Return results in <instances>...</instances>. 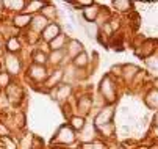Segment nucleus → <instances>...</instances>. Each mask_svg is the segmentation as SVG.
Segmentation results:
<instances>
[{
	"mask_svg": "<svg viewBox=\"0 0 158 149\" xmlns=\"http://www.w3.org/2000/svg\"><path fill=\"white\" fill-rule=\"evenodd\" d=\"M66 60H69L67 58V53H66V49H63V50H50V53H49V65L53 66V68H61Z\"/></svg>",
	"mask_w": 158,
	"mask_h": 149,
	"instance_id": "nucleus-15",
	"label": "nucleus"
},
{
	"mask_svg": "<svg viewBox=\"0 0 158 149\" xmlns=\"http://www.w3.org/2000/svg\"><path fill=\"white\" fill-rule=\"evenodd\" d=\"M80 135H77V140H80L81 144H88V143H94L96 135H97V129L93 122H86L85 129L81 132H78Z\"/></svg>",
	"mask_w": 158,
	"mask_h": 149,
	"instance_id": "nucleus-10",
	"label": "nucleus"
},
{
	"mask_svg": "<svg viewBox=\"0 0 158 149\" xmlns=\"http://www.w3.org/2000/svg\"><path fill=\"white\" fill-rule=\"evenodd\" d=\"M83 28H85V32H86V35L89 38H99V35H100V28H99V25L96 22H93V24L85 22L83 24Z\"/></svg>",
	"mask_w": 158,
	"mask_h": 149,
	"instance_id": "nucleus-28",
	"label": "nucleus"
},
{
	"mask_svg": "<svg viewBox=\"0 0 158 149\" xmlns=\"http://www.w3.org/2000/svg\"><path fill=\"white\" fill-rule=\"evenodd\" d=\"M99 93H100V96H102V99L106 105H111L116 100V85H114V82H113L111 75H105L100 80Z\"/></svg>",
	"mask_w": 158,
	"mask_h": 149,
	"instance_id": "nucleus-2",
	"label": "nucleus"
},
{
	"mask_svg": "<svg viewBox=\"0 0 158 149\" xmlns=\"http://www.w3.org/2000/svg\"><path fill=\"white\" fill-rule=\"evenodd\" d=\"M150 149H158V146H152V147H150Z\"/></svg>",
	"mask_w": 158,
	"mask_h": 149,
	"instance_id": "nucleus-42",
	"label": "nucleus"
},
{
	"mask_svg": "<svg viewBox=\"0 0 158 149\" xmlns=\"http://www.w3.org/2000/svg\"><path fill=\"white\" fill-rule=\"evenodd\" d=\"M72 91H74V90H72V85H69V83H61V85H58L55 90H52V91H49V93H50L52 99H55L56 102H60L61 105H64V104H67L69 97L72 96Z\"/></svg>",
	"mask_w": 158,
	"mask_h": 149,
	"instance_id": "nucleus-6",
	"label": "nucleus"
},
{
	"mask_svg": "<svg viewBox=\"0 0 158 149\" xmlns=\"http://www.w3.org/2000/svg\"><path fill=\"white\" fill-rule=\"evenodd\" d=\"M5 50L6 53H11V55H17L22 52V42L17 36H13V38H8L6 42H5Z\"/></svg>",
	"mask_w": 158,
	"mask_h": 149,
	"instance_id": "nucleus-18",
	"label": "nucleus"
},
{
	"mask_svg": "<svg viewBox=\"0 0 158 149\" xmlns=\"http://www.w3.org/2000/svg\"><path fill=\"white\" fill-rule=\"evenodd\" d=\"M153 135L158 137V126H155V129H153Z\"/></svg>",
	"mask_w": 158,
	"mask_h": 149,
	"instance_id": "nucleus-39",
	"label": "nucleus"
},
{
	"mask_svg": "<svg viewBox=\"0 0 158 149\" xmlns=\"http://www.w3.org/2000/svg\"><path fill=\"white\" fill-rule=\"evenodd\" d=\"M13 82V77L6 72V71H3V72H0V88H6L8 85Z\"/></svg>",
	"mask_w": 158,
	"mask_h": 149,
	"instance_id": "nucleus-33",
	"label": "nucleus"
},
{
	"mask_svg": "<svg viewBox=\"0 0 158 149\" xmlns=\"http://www.w3.org/2000/svg\"><path fill=\"white\" fill-rule=\"evenodd\" d=\"M94 105V99L89 94H80L77 97V115L86 118L89 113H91V109Z\"/></svg>",
	"mask_w": 158,
	"mask_h": 149,
	"instance_id": "nucleus-9",
	"label": "nucleus"
},
{
	"mask_svg": "<svg viewBox=\"0 0 158 149\" xmlns=\"http://www.w3.org/2000/svg\"><path fill=\"white\" fill-rule=\"evenodd\" d=\"M0 72H3V63H0Z\"/></svg>",
	"mask_w": 158,
	"mask_h": 149,
	"instance_id": "nucleus-41",
	"label": "nucleus"
},
{
	"mask_svg": "<svg viewBox=\"0 0 158 149\" xmlns=\"http://www.w3.org/2000/svg\"><path fill=\"white\" fill-rule=\"evenodd\" d=\"M81 52H85L83 42H81V41H78V39L71 38V39H69V42H67V46H66V53H67V58H69V60L72 61V60H74L77 55H80Z\"/></svg>",
	"mask_w": 158,
	"mask_h": 149,
	"instance_id": "nucleus-13",
	"label": "nucleus"
},
{
	"mask_svg": "<svg viewBox=\"0 0 158 149\" xmlns=\"http://www.w3.org/2000/svg\"><path fill=\"white\" fill-rule=\"evenodd\" d=\"M30 24H31V16L27 14V13H19V14H14L13 16L11 25L16 30H25V28L30 27Z\"/></svg>",
	"mask_w": 158,
	"mask_h": 149,
	"instance_id": "nucleus-14",
	"label": "nucleus"
},
{
	"mask_svg": "<svg viewBox=\"0 0 158 149\" xmlns=\"http://www.w3.org/2000/svg\"><path fill=\"white\" fill-rule=\"evenodd\" d=\"M114 132H116L114 122H110V124L102 126V127H99V129H97V134L100 137H103V138H111L113 135H114Z\"/></svg>",
	"mask_w": 158,
	"mask_h": 149,
	"instance_id": "nucleus-26",
	"label": "nucleus"
},
{
	"mask_svg": "<svg viewBox=\"0 0 158 149\" xmlns=\"http://www.w3.org/2000/svg\"><path fill=\"white\" fill-rule=\"evenodd\" d=\"M146 104L150 109H158V90H152L146 96Z\"/></svg>",
	"mask_w": 158,
	"mask_h": 149,
	"instance_id": "nucleus-30",
	"label": "nucleus"
},
{
	"mask_svg": "<svg viewBox=\"0 0 158 149\" xmlns=\"http://www.w3.org/2000/svg\"><path fill=\"white\" fill-rule=\"evenodd\" d=\"M0 144H2L3 149H19V147H17V141H16L11 135L0 138Z\"/></svg>",
	"mask_w": 158,
	"mask_h": 149,
	"instance_id": "nucleus-31",
	"label": "nucleus"
},
{
	"mask_svg": "<svg viewBox=\"0 0 158 149\" xmlns=\"http://www.w3.org/2000/svg\"><path fill=\"white\" fill-rule=\"evenodd\" d=\"M63 80H64V69H63V68H55L53 71H50L47 80L42 83V85H44V90H46V91L55 90L58 85L63 83Z\"/></svg>",
	"mask_w": 158,
	"mask_h": 149,
	"instance_id": "nucleus-7",
	"label": "nucleus"
},
{
	"mask_svg": "<svg viewBox=\"0 0 158 149\" xmlns=\"http://www.w3.org/2000/svg\"><path fill=\"white\" fill-rule=\"evenodd\" d=\"M147 66L155 72H158V58H147Z\"/></svg>",
	"mask_w": 158,
	"mask_h": 149,
	"instance_id": "nucleus-35",
	"label": "nucleus"
},
{
	"mask_svg": "<svg viewBox=\"0 0 158 149\" xmlns=\"http://www.w3.org/2000/svg\"><path fill=\"white\" fill-rule=\"evenodd\" d=\"M46 3H47V2H39V0H27V6H25L24 13H27V14H30V16L39 14Z\"/></svg>",
	"mask_w": 158,
	"mask_h": 149,
	"instance_id": "nucleus-21",
	"label": "nucleus"
},
{
	"mask_svg": "<svg viewBox=\"0 0 158 149\" xmlns=\"http://www.w3.org/2000/svg\"><path fill=\"white\" fill-rule=\"evenodd\" d=\"M31 61H33V65L47 66L49 65V53L44 52L42 49H35L31 52Z\"/></svg>",
	"mask_w": 158,
	"mask_h": 149,
	"instance_id": "nucleus-20",
	"label": "nucleus"
},
{
	"mask_svg": "<svg viewBox=\"0 0 158 149\" xmlns=\"http://www.w3.org/2000/svg\"><path fill=\"white\" fill-rule=\"evenodd\" d=\"M153 124L155 126H158V112L155 113V116H153Z\"/></svg>",
	"mask_w": 158,
	"mask_h": 149,
	"instance_id": "nucleus-36",
	"label": "nucleus"
},
{
	"mask_svg": "<svg viewBox=\"0 0 158 149\" xmlns=\"http://www.w3.org/2000/svg\"><path fill=\"white\" fill-rule=\"evenodd\" d=\"M113 8L119 13H127L131 8V3L127 0H116V2H113Z\"/></svg>",
	"mask_w": 158,
	"mask_h": 149,
	"instance_id": "nucleus-32",
	"label": "nucleus"
},
{
	"mask_svg": "<svg viewBox=\"0 0 158 149\" xmlns=\"http://www.w3.org/2000/svg\"><path fill=\"white\" fill-rule=\"evenodd\" d=\"M121 113H122V115H127V113H128V109H127V107H122V109H121Z\"/></svg>",
	"mask_w": 158,
	"mask_h": 149,
	"instance_id": "nucleus-38",
	"label": "nucleus"
},
{
	"mask_svg": "<svg viewBox=\"0 0 158 149\" xmlns=\"http://www.w3.org/2000/svg\"><path fill=\"white\" fill-rule=\"evenodd\" d=\"M2 49H3V41L0 39V52H2Z\"/></svg>",
	"mask_w": 158,
	"mask_h": 149,
	"instance_id": "nucleus-40",
	"label": "nucleus"
},
{
	"mask_svg": "<svg viewBox=\"0 0 158 149\" xmlns=\"http://www.w3.org/2000/svg\"><path fill=\"white\" fill-rule=\"evenodd\" d=\"M100 11H102V8H100V6H99L96 2H94L93 5L81 8V17L86 20V22L93 24V22H96V20H97V17H99Z\"/></svg>",
	"mask_w": 158,
	"mask_h": 149,
	"instance_id": "nucleus-12",
	"label": "nucleus"
},
{
	"mask_svg": "<svg viewBox=\"0 0 158 149\" xmlns=\"http://www.w3.org/2000/svg\"><path fill=\"white\" fill-rule=\"evenodd\" d=\"M33 141H35V137L31 134H24L17 140V147L19 149H33Z\"/></svg>",
	"mask_w": 158,
	"mask_h": 149,
	"instance_id": "nucleus-25",
	"label": "nucleus"
},
{
	"mask_svg": "<svg viewBox=\"0 0 158 149\" xmlns=\"http://www.w3.org/2000/svg\"><path fill=\"white\" fill-rule=\"evenodd\" d=\"M61 33H63V32H61V25L56 24V22H50V24L46 27V30L41 33V41L46 42V44H49L50 41H53V39H55L58 35H61Z\"/></svg>",
	"mask_w": 158,
	"mask_h": 149,
	"instance_id": "nucleus-11",
	"label": "nucleus"
},
{
	"mask_svg": "<svg viewBox=\"0 0 158 149\" xmlns=\"http://www.w3.org/2000/svg\"><path fill=\"white\" fill-rule=\"evenodd\" d=\"M41 14L46 17L49 22H55V19L58 17V10H56V6L55 5H52V3H46L44 5V8L41 10Z\"/></svg>",
	"mask_w": 158,
	"mask_h": 149,
	"instance_id": "nucleus-22",
	"label": "nucleus"
},
{
	"mask_svg": "<svg viewBox=\"0 0 158 149\" xmlns=\"http://www.w3.org/2000/svg\"><path fill=\"white\" fill-rule=\"evenodd\" d=\"M24 36L27 38L28 44H39V42H41V35L36 33V32H33L31 28H27L25 33H24Z\"/></svg>",
	"mask_w": 158,
	"mask_h": 149,
	"instance_id": "nucleus-29",
	"label": "nucleus"
},
{
	"mask_svg": "<svg viewBox=\"0 0 158 149\" xmlns=\"http://www.w3.org/2000/svg\"><path fill=\"white\" fill-rule=\"evenodd\" d=\"M113 118H114V107H113V105H105V107H102L97 112V115L94 116L93 124L96 126V129H99L102 126L113 122Z\"/></svg>",
	"mask_w": 158,
	"mask_h": 149,
	"instance_id": "nucleus-5",
	"label": "nucleus"
},
{
	"mask_svg": "<svg viewBox=\"0 0 158 149\" xmlns=\"http://www.w3.org/2000/svg\"><path fill=\"white\" fill-rule=\"evenodd\" d=\"M11 135V130H10V127L5 124V122H0V138H3V137H8Z\"/></svg>",
	"mask_w": 158,
	"mask_h": 149,
	"instance_id": "nucleus-34",
	"label": "nucleus"
},
{
	"mask_svg": "<svg viewBox=\"0 0 158 149\" xmlns=\"http://www.w3.org/2000/svg\"><path fill=\"white\" fill-rule=\"evenodd\" d=\"M3 6H5V11L19 14V13H24L27 6V0H3Z\"/></svg>",
	"mask_w": 158,
	"mask_h": 149,
	"instance_id": "nucleus-17",
	"label": "nucleus"
},
{
	"mask_svg": "<svg viewBox=\"0 0 158 149\" xmlns=\"http://www.w3.org/2000/svg\"><path fill=\"white\" fill-rule=\"evenodd\" d=\"M75 141H77V132L72 129L69 124H63L60 129L56 130L55 137L52 138L53 144H64V146L74 144Z\"/></svg>",
	"mask_w": 158,
	"mask_h": 149,
	"instance_id": "nucleus-1",
	"label": "nucleus"
},
{
	"mask_svg": "<svg viewBox=\"0 0 158 149\" xmlns=\"http://www.w3.org/2000/svg\"><path fill=\"white\" fill-rule=\"evenodd\" d=\"M5 11V6H3V0H0V13Z\"/></svg>",
	"mask_w": 158,
	"mask_h": 149,
	"instance_id": "nucleus-37",
	"label": "nucleus"
},
{
	"mask_svg": "<svg viewBox=\"0 0 158 149\" xmlns=\"http://www.w3.org/2000/svg\"><path fill=\"white\" fill-rule=\"evenodd\" d=\"M3 66H5V71L13 77V75H19L20 71H22V60L17 57V55H11V53H6L5 58H3Z\"/></svg>",
	"mask_w": 158,
	"mask_h": 149,
	"instance_id": "nucleus-8",
	"label": "nucleus"
},
{
	"mask_svg": "<svg viewBox=\"0 0 158 149\" xmlns=\"http://www.w3.org/2000/svg\"><path fill=\"white\" fill-rule=\"evenodd\" d=\"M67 124H69L75 132H81L85 129V126H86V118H83V116L75 113V115H72L69 118V122H67Z\"/></svg>",
	"mask_w": 158,
	"mask_h": 149,
	"instance_id": "nucleus-23",
	"label": "nucleus"
},
{
	"mask_svg": "<svg viewBox=\"0 0 158 149\" xmlns=\"http://www.w3.org/2000/svg\"><path fill=\"white\" fill-rule=\"evenodd\" d=\"M72 66L74 68H77L78 71H83L85 68H88V65H89V57H88V53L86 52H81L80 55H77L72 61Z\"/></svg>",
	"mask_w": 158,
	"mask_h": 149,
	"instance_id": "nucleus-24",
	"label": "nucleus"
},
{
	"mask_svg": "<svg viewBox=\"0 0 158 149\" xmlns=\"http://www.w3.org/2000/svg\"><path fill=\"white\" fill-rule=\"evenodd\" d=\"M50 22L44 17L41 13L39 14H35V16H31V24H30V28L33 30V32H36V33H42L44 30H46V27L49 25Z\"/></svg>",
	"mask_w": 158,
	"mask_h": 149,
	"instance_id": "nucleus-16",
	"label": "nucleus"
},
{
	"mask_svg": "<svg viewBox=\"0 0 158 149\" xmlns=\"http://www.w3.org/2000/svg\"><path fill=\"white\" fill-rule=\"evenodd\" d=\"M139 72V69L136 68V66H133V65H124L122 66V72H121V75L128 82V80H131L135 75H136Z\"/></svg>",
	"mask_w": 158,
	"mask_h": 149,
	"instance_id": "nucleus-27",
	"label": "nucleus"
},
{
	"mask_svg": "<svg viewBox=\"0 0 158 149\" xmlns=\"http://www.w3.org/2000/svg\"><path fill=\"white\" fill-rule=\"evenodd\" d=\"M50 71L47 66H39V65H31L27 68V79L31 80L33 83H44L47 80Z\"/></svg>",
	"mask_w": 158,
	"mask_h": 149,
	"instance_id": "nucleus-4",
	"label": "nucleus"
},
{
	"mask_svg": "<svg viewBox=\"0 0 158 149\" xmlns=\"http://www.w3.org/2000/svg\"><path fill=\"white\" fill-rule=\"evenodd\" d=\"M69 36H67L66 33H61V35H58L53 41H50L49 42V50H63V49H66V46H67V42H69Z\"/></svg>",
	"mask_w": 158,
	"mask_h": 149,
	"instance_id": "nucleus-19",
	"label": "nucleus"
},
{
	"mask_svg": "<svg viewBox=\"0 0 158 149\" xmlns=\"http://www.w3.org/2000/svg\"><path fill=\"white\" fill-rule=\"evenodd\" d=\"M0 149H3V147H2V144H0Z\"/></svg>",
	"mask_w": 158,
	"mask_h": 149,
	"instance_id": "nucleus-43",
	"label": "nucleus"
},
{
	"mask_svg": "<svg viewBox=\"0 0 158 149\" xmlns=\"http://www.w3.org/2000/svg\"><path fill=\"white\" fill-rule=\"evenodd\" d=\"M5 94H6L8 102H10L11 105H14V107L20 105L22 100H24V97H25V91H24V88H22L19 83H14V82H11L8 87L5 88Z\"/></svg>",
	"mask_w": 158,
	"mask_h": 149,
	"instance_id": "nucleus-3",
	"label": "nucleus"
}]
</instances>
